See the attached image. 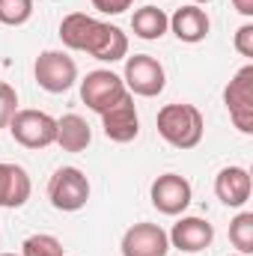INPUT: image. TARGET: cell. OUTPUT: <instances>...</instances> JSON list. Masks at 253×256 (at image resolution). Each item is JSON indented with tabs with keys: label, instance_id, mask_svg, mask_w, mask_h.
Instances as JSON below:
<instances>
[{
	"label": "cell",
	"instance_id": "6da1fadb",
	"mask_svg": "<svg viewBox=\"0 0 253 256\" xmlns=\"http://www.w3.org/2000/svg\"><path fill=\"white\" fill-rule=\"evenodd\" d=\"M60 39L66 48L72 51H86L90 57L102 60V63H116L128 54V36L114 27L104 24L86 12H72L66 15L60 24Z\"/></svg>",
	"mask_w": 253,
	"mask_h": 256
},
{
	"label": "cell",
	"instance_id": "7a4b0ae2",
	"mask_svg": "<svg viewBox=\"0 0 253 256\" xmlns=\"http://www.w3.org/2000/svg\"><path fill=\"white\" fill-rule=\"evenodd\" d=\"M158 134L173 146V149H194L200 146L202 140V131H206V120L200 114V108L185 104V102H176V104H164L158 110Z\"/></svg>",
	"mask_w": 253,
	"mask_h": 256
},
{
	"label": "cell",
	"instance_id": "3957f363",
	"mask_svg": "<svg viewBox=\"0 0 253 256\" xmlns=\"http://www.w3.org/2000/svg\"><path fill=\"white\" fill-rule=\"evenodd\" d=\"M48 200L57 212H80L90 200V179L78 167H60L48 182Z\"/></svg>",
	"mask_w": 253,
	"mask_h": 256
},
{
	"label": "cell",
	"instance_id": "277c9868",
	"mask_svg": "<svg viewBox=\"0 0 253 256\" xmlns=\"http://www.w3.org/2000/svg\"><path fill=\"white\" fill-rule=\"evenodd\" d=\"M6 128L12 140L27 149H45L57 140V120L48 116L45 110H18Z\"/></svg>",
	"mask_w": 253,
	"mask_h": 256
},
{
	"label": "cell",
	"instance_id": "5b68a950",
	"mask_svg": "<svg viewBox=\"0 0 253 256\" xmlns=\"http://www.w3.org/2000/svg\"><path fill=\"white\" fill-rule=\"evenodd\" d=\"M122 84H126L128 92H134V96L155 98L158 92H164L167 74H164V66L158 63L155 57H149V54H134V57L126 60Z\"/></svg>",
	"mask_w": 253,
	"mask_h": 256
},
{
	"label": "cell",
	"instance_id": "8992f818",
	"mask_svg": "<svg viewBox=\"0 0 253 256\" xmlns=\"http://www.w3.org/2000/svg\"><path fill=\"white\" fill-rule=\"evenodd\" d=\"M224 102H226L232 126L242 134H253V66H244L236 72V78L224 90Z\"/></svg>",
	"mask_w": 253,
	"mask_h": 256
},
{
	"label": "cell",
	"instance_id": "52a82bcc",
	"mask_svg": "<svg viewBox=\"0 0 253 256\" xmlns=\"http://www.w3.org/2000/svg\"><path fill=\"white\" fill-rule=\"evenodd\" d=\"M126 92L128 90H126V84H122V78L114 74L110 68H96V72H90V74L80 80V98H84V104H86L90 110H96L98 116H102L110 104H116Z\"/></svg>",
	"mask_w": 253,
	"mask_h": 256
},
{
	"label": "cell",
	"instance_id": "ba28073f",
	"mask_svg": "<svg viewBox=\"0 0 253 256\" xmlns=\"http://www.w3.org/2000/svg\"><path fill=\"white\" fill-rule=\"evenodd\" d=\"M33 74H36V84L45 92H66L78 80V63L63 51H42L36 57Z\"/></svg>",
	"mask_w": 253,
	"mask_h": 256
},
{
	"label": "cell",
	"instance_id": "9c48e42d",
	"mask_svg": "<svg viewBox=\"0 0 253 256\" xmlns=\"http://www.w3.org/2000/svg\"><path fill=\"white\" fill-rule=\"evenodd\" d=\"M190 182L179 173H164L152 182V206L161 212V214H182L190 206Z\"/></svg>",
	"mask_w": 253,
	"mask_h": 256
},
{
	"label": "cell",
	"instance_id": "30bf717a",
	"mask_svg": "<svg viewBox=\"0 0 253 256\" xmlns=\"http://www.w3.org/2000/svg\"><path fill=\"white\" fill-rule=\"evenodd\" d=\"M102 126H104V137L114 143H131L140 134V116H137L131 92H126L116 104H110L102 114Z\"/></svg>",
	"mask_w": 253,
	"mask_h": 256
},
{
	"label": "cell",
	"instance_id": "8fae6325",
	"mask_svg": "<svg viewBox=\"0 0 253 256\" xmlns=\"http://www.w3.org/2000/svg\"><path fill=\"white\" fill-rule=\"evenodd\" d=\"M170 238L158 224H134L122 236V256H167Z\"/></svg>",
	"mask_w": 253,
	"mask_h": 256
},
{
	"label": "cell",
	"instance_id": "7c38bea8",
	"mask_svg": "<svg viewBox=\"0 0 253 256\" xmlns=\"http://www.w3.org/2000/svg\"><path fill=\"white\" fill-rule=\"evenodd\" d=\"M167 238L170 248H179L182 254H200L214 242V226L206 218H182Z\"/></svg>",
	"mask_w": 253,
	"mask_h": 256
},
{
	"label": "cell",
	"instance_id": "4fadbf2b",
	"mask_svg": "<svg viewBox=\"0 0 253 256\" xmlns=\"http://www.w3.org/2000/svg\"><path fill=\"white\" fill-rule=\"evenodd\" d=\"M253 191V182H250V173L244 167H224L214 179V194L224 206L230 208H242L248 200H250Z\"/></svg>",
	"mask_w": 253,
	"mask_h": 256
},
{
	"label": "cell",
	"instance_id": "5bb4252c",
	"mask_svg": "<svg viewBox=\"0 0 253 256\" xmlns=\"http://www.w3.org/2000/svg\"><path fill=\"white\" fill-rule=\"evenodd\" d=\"M30 176L24 167L18 164H6L0 161V206L3 208H21L30 200Z\"/></svg>",
	"mask_w": 253,
	"mask_h": 256
},
{
	"label": "cell",
	"instance_id": "9a60e30c",
	"mask_svg": "<svg viewBox=\"0 0 253 256\" xmlns=\"http://www.w3.org/2000/svg\"><path fill=\"white\" fill-rule=\"evenodd\" d=\"M208 27H212V21H208L206 9H200L196 3L176 9V12H173V18H170V30L176 33V39H179V42H188V45L202 42V39L208 36Z\"/></svg>",
	"mask_w": 253,
	"mask_h": 256
},
{
	"label": "cell",
	"instance_id": "2e32d148",
	"mask_svg": "<svg viewBox=\"0 0 253 256\" xmlns=\"http://www.w3.org/2000/svg\"><path fill=\"white\" fill-rule=\"evenodd\" d=\"M63 152H84L92 143V131L86 126L84 116L78 114H66L57 120V140H54Z\"/></svg>",
	"mask_w": 253,
	"mask_h": 256
},
{
	"label": "cell",
	"instance_id": "e0dca14e",
	"mask_svg": "<svg viewBox=\"0 0 253 256\" xmlns=\"http://www.w3.org/2000/svg\"><path fill=\"white\" fill-rule=\"evenodd\" d=\"M167 27H170V18L158 6H143V9H137L131 15V30H134L137 39L155 42V39H161L167 33Z\"/></svg>",
	"mask_w": 253,
	"mask_h": 256
},
{
	"label": "cell",
	"instance_id": "ac0fdd59",
	"mask_svg": "<svg viewBox=\"0 0 253 256\" xmlns=\"http://www.w3.org/2000/svg\"><path fill=\"white\" fill-rule=\"evenodd\" d=\"M230 242L238 254H253V212H242L230 220Z\"/></svg>",
	"mask_w": 253,
	"mask_h": 256
},
{
	"label": "cell",
	"instance_id": "d6986e66",
	"mask_svg": "<svg viewBox=\"0 0 253 256\" xmlns=\"http://www.w3.org/2000/svg\"><path fill=\"white\" fill-rule=\"evenodd\" d=\"M66 248L60 238L48 236V232H36L30 238H24L21 244V256H63Z\"/></svg>",
	"mask_w": 253,
	"mask_h": 256
},
{
	"label": "cell",
	"instance_id": "ffe728a7",
	"mask_svg": "<svg viewBox=\"0 0 253 256\" xmlns=\"http://www.w3.org/2000/svg\"><path fill=\"white\" fill-rule=\"evenodd\" d=\"M33 15V0H0V24L21 27Z\"/></svg>",
	"mask_w": 253,
	"mask_h": 256
},
{
	"label": "cell",
	"instance_id": "44dd1931",
	"mask_svg": "<svg viewBox=\"0 0 253 256\" xmlns=\"http://www.w3.org/2000/svg\"><path fill=\"white\" fill-rule=\"evenodd\" d=\"M15 114H18V92H15V86L0 80V128L9 126Z\"/></svg>",
	"mask_w": 253,
	"mask_h": 256
},
{
	"label": "cell",
	"instance_id": "7402d4cb",
	"mask_svg": "<svg viewBox=\"0 0 253 256\" xmlns=\"http://www.w3.org/2000/svg\"><path fill=\"white\" fill-rule=\"evenodd\" d=\"M236 51L242 57H253V24H242L236 30Z\"/></svg>",
	"mask_w": 253,
	"mask_h": 256
},
{
	"label": "cell",
	"instance_id": "603a6c76",
	"mask_svg": "<svg viewBox=\"0 0 253 256\" xmlns=\"http://www.w3.org/2000/svg\"><path fill=\"white\" fill-rule=\"evenodd\" d=\"M131 3L134 0H92V6L98 12H104V15H120V12L131 9Z\"/></svg>",
	"mask_w": 253,
	"mask_h": 256
},
{
	"label": "cell",
	"instance_id": "cb8c5ba5",
	"mask_svg": "<svg viewBox=\"0 0 253 256\" xmlns=\"http://www.w3.org/2000/svg\"><path fill=\"white\" fill-rule=\"evenodd\" d=\"M232 6H236L244 18H250L253 15V0H232Z\"/></svg>",
	"mask_w": 253,
	"mask_h": 256
},
{
	"label": "cell",
	"instance_id": "d4e9b609",
	"mask_svg": "<svg viewBox=\"0 0 253 256\" xmlns=\"http://www.w3.org/2000/svg\"><path fill=\"white\" fill-rule=\"evenodd\" d=\"M194 3H212V0H194Z\"/></svg>",
	"mask_w": 253,
	"mask_h": 256
},
{
	"label": "cell",
	"instance_id": "484cf974",
	"mask_svg": "<svg viewBox=\"0 0 253 256\" xmlns=\"http://www.w3.org/2000/svg\"><path fill=\"white\" fill-rule=\"evenodd\" d=\"M0 256H15V254H0Z\"/></svg>",
	"mask_w": 253,
	"mask_h": 256
},
{
	"label": "cell",
	"instance_id": "4316f807",
	"mask_svg": "<svg viewBox=\"0 0 253 256\" xmlns=\"http://www.w3.org/2000/svg\"><path fill=\"white\" fill-rule=\"evenodd\" d=\"M232 256H244V254H232Z\"/></svg>",
	"mask_w": 253,
	"mask_h": 256
},
{
	"label": "cell",
	"instance_id": "83f0119b",
	"mask_svg": "<svg viewBox=\"0 0 253 256\" xmlns=\"http://www.w3.org/2000/svg\"><path fill=\"white\" fill-rule=\"evenodd\" d=\"M188 256H194V254H188Z\"/></svg>",
	"mask_w": 253,
	"mask_h": 256
}]
</instances>
